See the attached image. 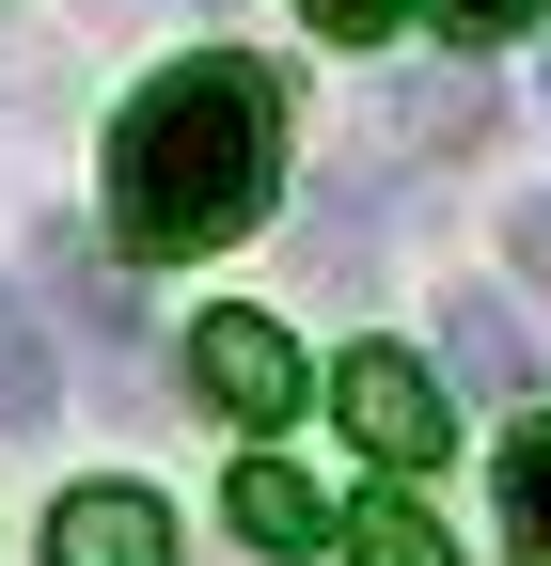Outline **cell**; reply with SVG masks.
Wrapping results in <instances>:
<instances>
[{
	"label": "cell",
	"instance_id": "277c9868",
	"mask_svg": "<svg viewBox=\"0 0 551 566\" xmlns=\"http://www.w3.org/2000/svg\"><path fill=\"white\" fill-rule=\"evenodd\" d=\"M48 566H174V504L158 488H63L48 504Z\"/></svg>",
	"mask_w": 551,
	"mask_h": 566
},
{
	"label": "cell",
	"instance_id": "4fadbf2b",
	"mask_svg": "<svg viewBox=\"0 0 551 566\" xmlns=\"http://www.w3.org/2000/svg\"><path fill=\"white\" fill-rule=\"evenodd\" d=\"M551 0H441V32H472V48H505V32H536Z\"/></svg>",
	"mask_w": 551,
	"mask_h": 566
},
{
	"label": "cell",
	"instance_id": "7c38bea8",
	"mask_svg": "<svg viewBox=\"0 0 551 566\" xmlns=\"http://www.w3.org/2000/svg\"><path fill=\"white\" fill-rule=\"evenodd\" d=\"M347 566H457V551H441L426 504H363V520H347Z\"/></svg>",
	"mask_w": 551,
	"mask_h": 566
},
{
	"label": "cell",
	"instance_id": "3957f363",
	"mask_svg": "<svg viewBox=\"0 0 551 566\" xmlns=\"http://www.w3.org/2000/svg\"><path fill=\"white\" fill-rule=\"evenodd\" d=\"M189 378H205L221 424H284V409H300V346L268 331V315H205V331H189Z\"/></svg>",
	"mask_w": 551,
	"mask_h": 566
},
{
	"label": "cell",
	"instance_id": "ba28073f",
	"mask_svg": "<svg viewBox=\"0 0 551 566\" xmlns=\"http://www.w3.org/2000/svg\"><path fill=\"white\" fill-rule=\"evenodd\" d=\"M63 409V363H48V315L0 283V441H32V424Z\"/></svg>",
	"mask_w": 551,
	"mask_h": 566
},
{
	"label": "cell",
	"instance_id": "8fae6325",
	"mask_svg": "<svg viewBox=\"0 0 551 566\" xmlns=\"http://www.w3.org/2000/svg\"><path fill=\"white\" fill-rule=\"evenodd\" d=\"M505 551L551 566V424H520V441H505Z\"/></svg>",
	"mask_w": 551,
	"mask_h": 566
},
{
	"label": "cell",
	"instance_id": "9c48e42d",
	"mask_svg": "<svg viewBox=\"0 0 551 566\" xmlns=\"http://www.w3.org/2000/svg\"><path fill=\"white\" fill-rule=\"evenodd\" d=\"M300 252H315L331 283H363V268H378V174H331V189H315V237H300Z\"/></svg>",
	"mask_w": 551,
	"mask_h": 566
},
{
	"label": "cell",
	"instance_id": "5bb4252c",
	"mask_svg": "<svg viewBox=\"0 0 551 566\" xmlns=\"http://www.w3.org/2000/svg\"><path fill=\"white\" fill-rule=\"evenodd\" d=\"M300 17H315L331 48H378V32H394V0H300Z\"/></svg>",
	"mask_w": 551,
	"mask_h": 566
},
{
	"label": "cell",
	"instance_id": "6da1fadb",
	"mask_svg": "<svg viewBox=\"0 0 551 566\" xmlns=\"http://www.w3.org/2000/svg\"><path fill=\"white\" fill-rule=\"evenodd\" d=\"M268 189H284V80L268 63L205 48L111 111V237L126 252H221L268 221Z\"/></svg>",
	"mask_w": 551,
	"mask_h": 566
},
{
	"label": "cell",
	"instance_id": "52a82bcc",
	"mask_svg": "<svg viewBox=\"0 0 551 566\" xmlns=\"http://www.w3.org/2000/svg\"><path fill=\"white\" fill-rule=\"evenodd\" d=\"M441 363H457V394H489V409H520V394L551 378V363H536V331H520L505 300H457V315H441Z\"/></svg>",
	"mask_w": 551,
	"mask_h": 566
},
{
	"label": "cell",
	"instance_id": "7a4b0ae2",
	"mask_svg": "<svg viewBox=\"0 0 551 566\" xmlns=\"http://www.w3.org/2000/svg\"><path fill=\"white\" fill-rule=\"evenodd\" d=\"M331 409H347V441H363L378 472H426V457L457 441V409H441V378L409 363V346H347V363H331Z\"/></svg>",
	"mask_w": 551,
	"mask_h": 566
},
{
	"label": "cell",
	"instance_id": "9a60e30c",
	"mask_svg": "<svg viewBox=\"0 0 551 566\" xmlns=\"http://www.w3.org/2000/svg\"><path fill=\"white\" fill-rule=\"evenodd\" d=\"M505 252H520V283L551 300V205H505Z\"/></svg>",
	"mask_w": 551,
	"mask_h": 566
},
{
	"label": "cell",
	"instance_id": "5b68a950",
	"mask_svg": "<svg viewBox=\"0 0 551 566\" xmlns=\"http://www.w3.org/2000/svg\"><path fill=\"white\" fill-rule=\"evenodd\" d=\"M221 520H237V551H268V566H300V551H331V504L284 472V457H237V488H221Z\"/></svg>",
	"mask_w": 551,
	"mask_h": 566
},
{
	"label": "cell",
	"instance_id": "30bf717a",
	"mask_svg": "<svg viewBox=\"0 0 551 566\" xmlns=\"http://www.w3.org/2000/svg\"><path fill=\"white\" fill-rule=\"evenodd\" d=\"M394 142H409V158H457V142H489V95H472V80H409L394 95Z\"/></svg>",
	"mask_w": 551,
	"mask_h": 566
},
{
	"label": "cell",
	"instance_id": "8992f818",
	"mask_svg": "<svg viewBox=\"0 0 551 566\" xmlns=\"http://www.w3.org/2000/svg\"><path fill=\"white\" fill-rule=\"evenodd\" d=\"M48 283H63V315L95 331V363H111V394H143V300L95 268V237H48Z\"/></svg>",
	"mask_w": 551,
	"mask_h": 566
}]
</instances>
